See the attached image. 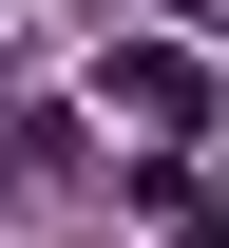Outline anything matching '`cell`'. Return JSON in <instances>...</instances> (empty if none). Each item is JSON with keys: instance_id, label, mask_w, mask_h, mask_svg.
<instances>
[{"instance_id": "1", "label": "cell", "mask_w": 229, "mask_h": 248, "mask_svg": "<svg viewBox=\"0 0 229 248\" xmlns=\"http://www.w3.org/2000/svg\"><path fill=\"white\" fill-rule=\"evenodd\" d=\"M191 95H210V77L172 58V38H115V115H191Z\"/></svg>"}]
</instances>
